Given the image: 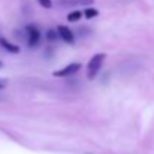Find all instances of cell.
<instances>
[{"mask_svg":"<svg viewBox=\"0 0 154 154\" xmlns=\"http://www.w3.org/2000/svg\"><path fill=\"white\" fill-rule=\"evenodd\" d=\"M105 54L103 52H99V54H94L91 58H90V61H88V64H87V78L90 79V81H93L96 76H97V73H99V70H100V67H102L103 61H105Z\"/></svg>","mask_w":154,"mask_h":154,"instance_id":"1","label":"cell"},{"mask_svg":"<svg viewBox=\"0 0 154 154\" xmlns=\"http://www.w3.org/2000/svg\"><path fill=\"white\" fill-rule=\"evenodd\" d=\"M26 33H27V45L29 48H36L41 42V32L36 26L29 24L26 27Z\"/></svg>","mask_w":154,"mask_h":154,"instance_id":"2","label":"cell"},{"mask_svg":"<svg viewBox=\"0 0 154 154\" xmlns=\"http://www.w3.org/2000/svg\"><path fill=\"white\" fill-rule=\"evenodd\" d=\"M81 67H82V66H81V63H70V64L64 66L63 69L55 70L52 75H54V76H58V78H66V76H70V75L76 73Z\"/></svg>","mask_w":154,"mask_h":154,"instance_id":"3","label":"cell"},{"mask_svg":"<svg viewBox=\"0 0 154 154\" xmlns=\"http://www.w3.org/2000/svg\"><path fill=\"white\" fill-rule=\"evenodd\" d=\"M57 33H58V38H61L66 44H69V45H73L75 44V35H73V32L69 27H66V26H57Z\"/></svg>","mask_w":154,"mask_h":154,"instance_id":"4","label":"cell"},{"mask_svg":"<svg viewBox=\"0 0 154 154\" xmlns=\"http://www.w3.org/2000/svg\"><path fill=\"white\" fill-rule=\"evenodd\" d=\"M94 0H57V6L60 8H75V6H90Z\"/></svg>","mask_w":154,"mask_h":154,"instance_id":"5","label":"cell"},{"mask_svg":"<svg viewBox=\"0 0 154 154\" xmlns=\"http://www.w3.org/2000/svg\"><path fill=\"white\" fill-rule=\"evenodd\" d=\"M0 47H2L3 50L9 51L11 54H18V52H20V47H18V45L9 42V41L5 39V38H0Z\"/></svg>","mask_w":154,"mask_h":154,"instance_id":"6","label":"cell"},{"mask_svg":"<svg viewBox=\"0 0 154 154\" xmlns=\"http://www.w3.org/2000/svg\"><path fill=\"white\" fill-rule=\"evenodd\" d=\"M84 15H82V12L81 11H72V12H69V15H67V21L69 23H78V21H81V18H82Z\"/></svg>","mask_w":154,"mask_h":154,"instance_id":"7","label":"cell"},{"mask_svg":"<svg viewBox=\"0 0 154 154\" xmlns=\"http://www.w3.org/2000/svg\"><path fill=\"white\" fill-rule=\"evenodd\" d=\"M82 15L87 18V20H91V18H94V17H97L99 15V11L96 9V8H91V6H87L85 9H84V12H82Z\"/></svg>","mask_w":154,"mask_h":154,"instance_id":"8","label":"cell"},{"mask_svg":"<svg viewBox=\"0 0 154 154\" xmlns=\"http://www.w3.org/2000/svg\"><path fill=\"white\" fill-rule=\"evenodd\" d=\"M57 38H58V33H57V30H52V29H51V30H48V32H47V39H48L50 42L55 41Z\"/></svg>","mask_w":154,"mask_h":154,"instance_id":"9","label":"cell"},{"mask_svg":"<svg viewBox=\"0 0 154 154\" xmlns=\"http://www.w3.org/2000/svg\"><path fill=\"white\" fill-rule=\"evenodd\" d=\"M39 2V5L42 6V8H45V9H51L52 8V0H38Z\"/></svg>","mask_w":154,"mask_h":154,"instance_id":"10","label":"cell"},{"mask_svg":"<svg viewBox=\"0 0 154 154\" xmlns=\"http://www.w3.org/2000/svg\"><path fill=\"white\" fill-rule=\"evenodd\" d=\"M5 85H6V82H5V81H0V90H2Z\"/></svg>","mask_w":154,"mask_h":154,"instance_id":"11","label":"cell"},{"mask_svg":"<svg viewBox=\"0 0 154 154\" xmlns=\"http://www.w3.org/2000/svg\"><path fill=\"white\" fill-rule=\"evenodd\" d=\"M2 66H3V63H2V61H0V67H2Z\"/></svg>","mask_w":154,"mask_h":154,"instance_id":"12","label":"cell"},{"mask_svg":"<svg viewBox=\"0 0 154 154\" xmlns=\"http://www.w3.org/2000/svg\"><path fill=\"white\" fill-rule=\"evenodd\" d=\"M87 154H90V153H87Z\"/></svg>","mask_w":154,"mask_h":154,"instance_id":"13","label":"cell"}]
</instances>
